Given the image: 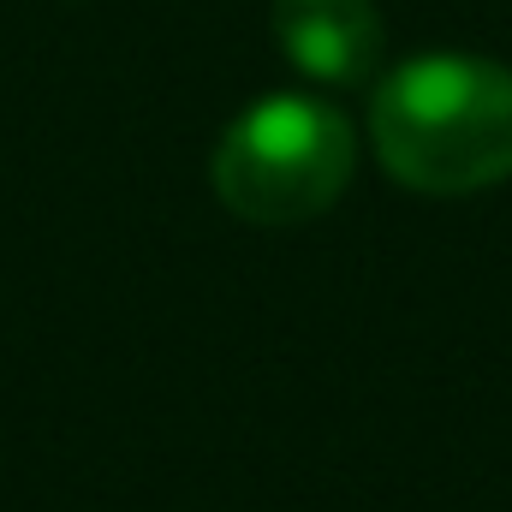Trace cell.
<instances>
[{
  "label": "cell",
  "instance_id": "1",
  "mask_svg": "<svg viewBox=\"0 0 512 512\" xmlns=\"http://www.w3.org/2000/svg\"><path fill=\"white\" fill-rule=\"evenodd\" d=\"M370 137L382 167L423 197H471L512 179V66L417 54L376 84Z\"/></svg>",
  "mask_w": 512,
  "mask_h": 512
},
{
  "label": "cell",
  "instance_id": "2",
  "mask_svg": "<svg viewBox=\"0 0 512 512\" xmlns=\"http://www.w3.org/2000/svg\"><path fill=\"white\" fill-rule=\"evenodd\" d=\"M358 173V131L340 108L274 90L221 131L209 179L221 209L251 227H304L328 215Z\"/></svg>",
  "mask_w": 512,
  "mask_h": 512
},
{
  "label": "cell",
  "instance_id": "3",
  "mask_svg": "<svg viewBox=\"0 0 512 512\" xmlns=\"http://www.w3.org/2000/svg\"><path fill=\"white\" fill-rule=\"evenodd\" d=\"M280 54L328 90H358L382 66V12L376 0H274Z\"/></svg>",
  "mask_w": 512,
  "mask_h": 512
}]
</instances>
